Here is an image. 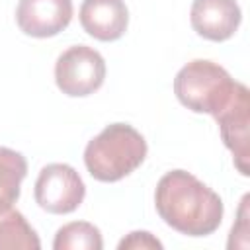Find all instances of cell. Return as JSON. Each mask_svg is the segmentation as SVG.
Listing matches in <instances>:
<instances>
[{
	"mask_svg": "<svg viewBox=\"0 0 250 250\" xmlns=\"http://www.w3.org/2000/svg\"><path fill=\"white\" fill-rule=\"evenodd\" d=\"M238 82L217 62L195 59L184 64L174 78V94L184 107L193 113L213 117L230 102Z\"/></svg>",
	"mask_w": 250,
	"mask_h": 250,
	"instance_id": "3",
	"label": "cell"
},
{
	"mask_svg": "<svg viewBox=\"0 0 250 250\" xmlns=\"http://www.w3.org/2000/svg\"><path fill=\"white\" fill-rule=\"evenodd\" d=\"M27 176V162L21 152L0 146V211L10 209L18 197L23 178Z\"/></svg>",
	"mask_w": 250,
	"mask_h": 250,
	"instance_id": "11",
	"label": "cell"
},
{
	"mask_svg": "<svg viewBox=\"0 0 250 250\" xmlns=\"http://www.w3.org/2000/svg\"><path fill=\"white\" fill-rule=\"evenodd\" d=\"M41 240L25 217L10 207L0 211V250H39Z\"/></svg>",
	"mask_w": 250,
	"mask_h": 250,
	"instance_id": "10",
	"label": "cell"
},
{
	"mask_svg": "<svg viewBox=\"0 0 250 250\" xmlns=\"http://www.w3.org/2000/svg\"><path fill=\"white\" fill-rule=\"evenodd\" d=\"M33 193L37 205L47 213L66 215L80 207L86 195V186L70 164L53 162L41 168Z\"/></svg>",
	"mask_w": 250,
	"mask_h": 250,
	"instance_id": "5",
	"label": "cell"
},
{
	"mask_svg": "<svg viewBox=\"0 0 250 250\" xmlns=\"http://www.w3.org/2000/svg\"><path fill=\"white\" fill-rule=\"evenodd\" d=\"M55 250H102L104 240L96 225L86 221H72L62 225L53 240Z\"/></svg>",
	"mask_w": 250,
	"mask_h": 250,
	"instance_id": "12",
	"label": "cell"
},
{
	"mask_svg": "<svg viewBox=\"0 0 250 250\" xmlns=\"http://www.w3.org/2000/svg\"><path fill=\"white\" fill-rule=\"evenodd\" d=\"M145 137L127 123L104 127L84 148V164L98 182H119L135 172L146 158Z\"/></svg>",
	"mask_w": 250,
	"mask_h": 250,
	"instance_id": "2",
	"label": "cell"
},
{
	"mask_svg": "<svg viewBox=\"0 0 250 250\" xmlns=\"http://www.w3.org/2000/svg\"><path fill=\"white\" fill-rule=\"evenodd\" d=\"M84 31L98 41H117L129 25V10L123 0H84L80 6Z\"/></svg>",
	"mask_w": 250,
	"mask_h": 250,
	"instance_id": "9",
	"label": "cell"
},
{
	"mask_svg": "<svg viewBox=\"0 0 250 250\" xmlns=\"http://www.w3.org/2000/svg\"><path fill=\"white\" fill-rule=\"evenodd\" d=\"M72 20V0H20L18 27L31 37L45 39L61 33Z\"/></svg>",
	"mask_w": 250,
	"mask_h": 250,
	"instance_id": "7",
	"label": "cell"
},
{
	"mask_svg": "<svg viewBox=\"0 0 250 250\" xmlns=\"http://www.w3.org/2000/svg\"><path fill=\"white\" fill-rule=\"evenodd\" d=\"M105 78L104 57L88 47L74 45L59 55L55 62V82L59 90L70 98H84L94 94Z\"/></svg>",
	"mask_w": 250,
	"mask_h": 250,
	"instance_id": "4",
	"label": "cell"
},
{
	"mask_svg": "<svg viewBox=\"0 0 250 250\" xmlns=\"http://www.w3.org/2000/svg\"><path fill=\"white\" fill-rule=\"evenodd\" d=\"M154 205L168 227L188 236L213 234L225 213L219 193L186 170H170L158 180Z\"/></svg>",
	"mask_w": 250,
	"mask_h": 250,
	"instance_id": "1",
	"label": "cell"
},
{
	"mask_svg": "<svg viewBox=\"0 0 250 250\" xmlns=\"http://www.w3.org/2000/svg\"><path fill=\"white\" fill-rule=\"evenodd\" d=\"M117 248L119 250H129V248L131 250H139V248L141 250H162V242L146 230H133L117 244Z\"/></svg>",
	"mask_w": 250,
	"mask_h": 250,
	"instance_id": "13",
	"label": "cell"
},
{
	"mask_svg": "<svg viewBox=\"0 0 250 250\" xmlns=\"http://www.w3.org/2000/svg\"><path fill=\"white\" fill-rule=\"evenodd\" d=\"M225 146L232 152L236 170L248 176L250 160V92L238 82L230 102L215 115Z\"/></svg>",
	"mask_w": 250,
	"mask_h": 250,
	"instance_id": "6",
	"label": "cell"
},
{
	"mask_svg": "<svg viewBox=\"0 0 250 250\" xmlns=\"http://www.w3.org/2000/svg\"><path fill=\"white\" fill-rule=\"evenodd\" d=\"M242 20L236 0H193L189 21L193 31L209 41H227Z\"/></svg>",
	"mask_w": 250,
	"mask_h": 250,
	"instance_id": "8",
	"label": "cell"
}]
</instances>
